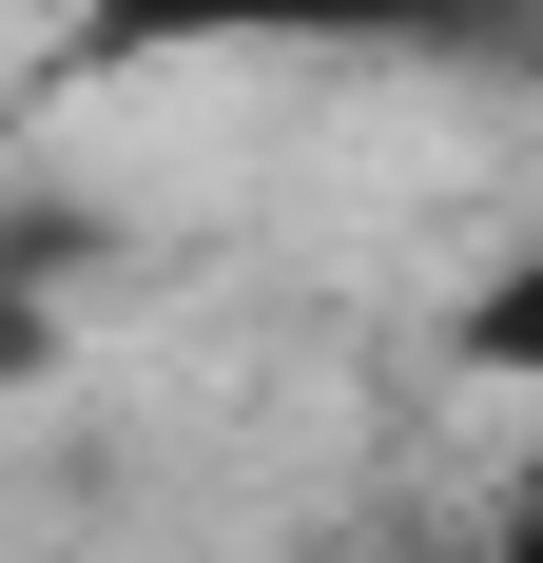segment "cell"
Returning <instances> with one entry per match:
<instances>
[{
    "instance_id": "6da1fadb",
    "label": "cell",
    "mask_w": 543,
    "mask_h": 563,
    "mask_svg": "<svg viewBox=\"0 0 543 563\" xmlns=\"http://www.w3.org/2000/svg\"><path fill=\"white\" fill-rule=\"evenodd\" d=\"M78 58H466L524 0H58Z\"/></svg>"
},
{
    "instance_id": "7a4b0ae2",
    "label": "cell",
    "mask_w": 543,
    "mask_h": 563,
    "mask_svg": "<svg viewBox=\"0 0 543 563\" xmlns=\"http://www.w3.org/2000/svg\"><path fill=\"white\" fill-rule=\"evenodd\" d=\"M446 369H466V389H505V408H543V233H505V253H486V273H466V291H446Z\"/></svg>"
},
{
    "instance_id": "3957f363",
    "label": "cell",
    "mask_w": 543,
    "mask_h": 563,
    "mask_svg": "<svg viewBox=\"0 0 543 563\" xmlns=\"http://www.w3.org/2000/svg\"><path fill=\"white\" fill-rule=\"evenodd\" d=\"M466 563H543V466H524V486H505L486 525H466Z\"/></svg>"
}]
</instances>
